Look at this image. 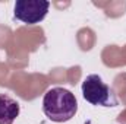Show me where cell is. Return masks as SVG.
I'll return each instance as SVG.
<instances>
[{
	"instance_id": "obj_1",
	"label": "cell",
	"mask_w": 126,
	"mask_h": 124,
	"mask_svg": "<svg viewBox=\"0 0 126 124\" xmlns=\"http://www.w3.org/2000/svg\"><path fill=\"white\" fill-rule=\"evenodd\" d=\"M43 111L48 120L54 123H66L75 117L78 101L73 93L64 88H51L43 98Z\"/></svg>"
},
{
	"instance_id": "obj_2",
	"label": "cell",
	"mask_w": 126,
	"mask_h": 124,
	"mask_svg": "<svg viewBox=\"0 0 126 124\" xmlns=\"http://www.w3.org/2000/svg\"><path fill=\"white\" fill-rule=\"evenodd\" d=\"M82 96L91 105L116 107L117 98L113 89L103 82L98 74H88L82 82Z\"/></svg>"
},
{
	"instance_id": "obj_3",
	"label": "cell",
	"mask_w": 126,
	"mask_h": 124,
	"mask_svg": "<svg viewBox=\"0 0 126 124\" xmlns=\"http://www.w3.org/2000/svg\"><path fill=\"white\" fill-rule=\"evenodd\" d=\"M50 3L43 0H16L13 7V16L28 25L40 24L47 12H48Z\"/></svg>"
},
{
	"instance_id": "obj_4",
	"label": "cell",
	"mask_w": 126,
	"mask_h": 124,
	"mask_svg": "<svg viewBox=\"0 0 126 124\" xmlns=\"http://www.w3.org/2000/svg\"><path fill=\"white\" fill-rule=\"evenodd\" d=\"M19 104L6 93L0 95V124H13L19 115Z\"/></svg>"
}]
</instances>
